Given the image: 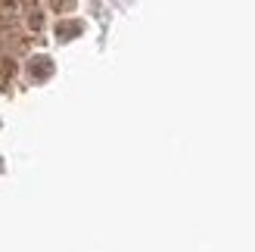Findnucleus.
Wrapping results in <instances>:
<instances>
[{
	"label": "nucleus",
	"instance_id": "f257e3e1",
	"mask_svg": "<svg viewBox=\"0 0 255 252\" xmlns=\"http://www.w3.org/2000/svg\"><path fill=\"white\" fill-rule=\"evenodd\" d=\"M50 66H53V62H50L47 56H37V59H31V75H34V78H47V75L53 72Z\"/></svg>",
	"mask_w": 255,
	"mask_h": 252
},
{
	"label": "nucleus",
	"instance_id": "f03ea898",
	"mask_svg": "<svg viewBox=\"0 0 255 252\" xmlns=\"http://www.w3.org/2000/svg\"><path fill=\"white\" fill-rule=\"evenodd\" d=\"M78 31H81V25H78V22H75V25H62V28H59V37H75Z\"/></svg>",
	"mask_w": 255,
	"mask_h": 252
}]
</instances>
